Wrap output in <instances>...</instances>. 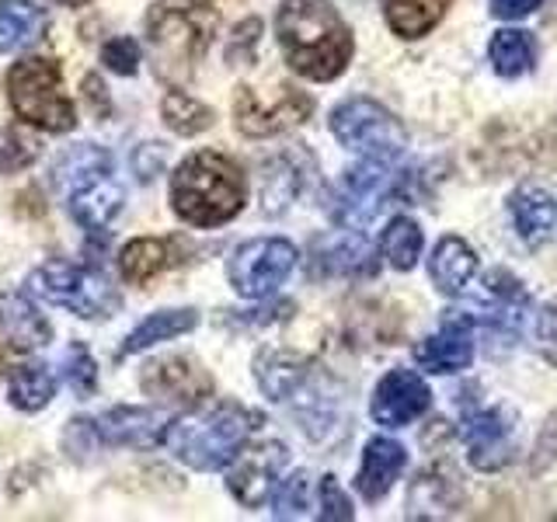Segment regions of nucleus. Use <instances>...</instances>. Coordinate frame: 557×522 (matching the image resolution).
<instances>
[{
    "instance_id": "nucleus-44",
    "label": "nucleus",
    "mask_w": 557,
    "mask_h": 522,
    "mask_svg": "<svg viewBox=\"0 0 557 522\" xmlns=\"http://www.w3.org/2000/svg\"><path fill=\"white\" fill-rule=\"evenodd\" d=\"M57 4H63V8H84V4H91V0H57Z\"/></svg>"
},
{
    "instance_id": "nucleus-15",
    "label": "nucleus",
    "mask_w": 557,
    "mask_h": 522,
    "mask_svg": "<svg viewBox=\"0 0 557 522\" xmlns=\"http://www.w3.org/2000/svg\"><path fill=\"white\" fill-rule=\"evenodd\" d=\"M474 327L478 318L467 310H446L443 327L429 335L425 341H418L414 348V362L422 365L425 373L435 376H449V373H463L470 362H474Z\"/></svg>"
},
{
    "instance_id": "nucleus-22",
    "label": "nucleus",
    "mask_w": 557,
    "mask_h": 522,
    "mask_svg": "<svg viewBox=\"0 0 557 522\" xmlns=\"http://www.w3.org/2000/svg\"><path fill=\"white\" fill-rule=\"evenodd\" d=\"M307 376H310V362L296 352L265 348V352L255 359V380L269 400H289L307 383Z\"/></svg>"
},
{
    "instance_id": "nucleus-8",
    "label": "nucleus",
    "mask_w": 557,
    "mask_h": 522,
    "mask_svg": "<svg viewBox=\"0 0 557 522\" xmlns=\"http://www.w3.org/2000/svg\"><path fill=\"white\" fill-rule=\"evenodd\" d=\"M331 133L342 147L376 161H397L408 147L405 126L373 98H348L331 112Z\"/></svg>"
},
{
    "instance_id": "nucleus-20",
    "label": "nucleus",
    "mask_w": 557,
    "mask_h": 522,
    "mask_svg": "<svg viewBox=\"0 0 557 522\" xmlns=\"http://www.w3.org/2000/svg\"><path fill=\"white\" fill-rule=\"evenodd\" d=\"M98 435L101 443L109 446H153L164 439V428L168 422L157 411H147V408H112L98 418Z\"/></svg>"
},
{
    "instance_id": "nucleus-38",
    "label": "nucleus",
    "mask_w": 557,
    "mask_h": 522,
    "mask_svg": "<svg viewBox=\"0 0 557 522\" xmlns=\"http://www.w3.org/2000/svg\"><path fill=\"white\" fill-rule=\"evenodd\" d=\"M98 425L91 422V418H74V422L66 425L63 432V449L70 452L74 460H84L87 452H95L98 449Z\"/></svg>"
},
{
    "instance_id": "nucleus-30",
    "label": "nucleus",
    "mask_w": 557,
    "mask_h": 522,
    "mask_svg": "<svg viewBox=\"0 0 557 522\" xmlns=\"http://www.w3.org/2000/svg\"><path fill=\"white\" fill-rule=\"evenodd\" d=\"M380 248L397 272H411L418 265V258H422V231H418V223L411 216H394L387 223V231H383Z\"/></svg>"
},
{
    "instance_id": "nucleus-24",
    "label": "nucleus",
    "mask_w": 557,
    "mask_h": 522,
    "mask_svg": "<svg viewBox=\"0 0 557 522\" xmlns=\"http://www.w3.org/2000/svg\"><path fill=\"white\" fill-rule=\"evenodd\" d=\"M199 324V313L191 307H182V310H161V313H150L144 324H136L126 341L119 345L115 359H129L136 352H144V348L157 345V341H171L178 335H188L191 327Z\"/></svg>"
},
{
    "instance_id": "nucleus-12",
    "label": "nucleus",
    "mask_w": 557,
    "mask_h": 522,
    "mask_svg": "<svg viewBox=\"0 0 557 522\" xmlns=\"http://www.w3.org/2000/svg\"><path fill=\"white\" fill-rule=\"evenodd\" d=\"M286 463H289V449L283 443L244 446L231 460V470H226V492H231L244 509H261V505L272 498Z\"/></svg>"
},
{
    "instance_id": "nucleus-10",
    "label": "nucleus",
    "mask_w": 557,
    "mask_h": 522,
    "mask_svg": "<svg viewBox=\"0 0 557 522\" xmlns=\"http://www.w3.org/2000/svg\"><path fill=\"white\" fill-rule=\"evenodd\" d=\"M397 167L394 161H376V157H362V164L348 167L345 178L331 202V216L342 226H362L370 223L383 206L397 196Z\"/></svg>"
},
{
    "instance_id": "nucleus-5",
    "label": "nucleus",
    "mask_w": 557,
    "mask_h": 522,
    "mask_svg": "<svg viewBox=\"0 0 557 522\" xmlns=\"http://www.w3.org/2000/svg\"><path fill=\"white\" fill-rule=\"evenodd\" d=\"M11 112L46 133H70L77 126L74 101L63 95V70L52 57H25L8 70Z\"/></svg>"
},
{
    "instance_id": "nucleus-41",
    "label": "nucleus",
    "mask_w": 557,
    "mask_h": 522,
    "mask_svg": "<svg viewBox=\"0 0 557 522\" xmlns=\"http://www.w3.org/2000/svg\"><path fill=\"white\" fill-rule=\"evenodd\" d=\"M533 338H536L540 352H544L550 362H557V300L540 307L536 321H533Z\"/></svg>"
},
{
    "instance_id": "nucleus-11",
    "label": "nucleus",
    "mask_w": 557,
    "mask_h": 522,
    "mask_svg": "<svg viewBox=\"0 0 557 522\" xmlns=\"http://www.w3.org/2000/svg\"><path fill=\"white\" fill-rule=\"evenodd\" d=\"M313 112L310 95H304L300 87L293 84H275V91L265 98V91L258 87H237L234 98V115H237V129L244 136H275L286 133L293 126L307 122Z\"/></svg>"
},
{
    "instance_id": "nucleus-36",
    "label": "nucleus",
    "mask_w": 557,
    "mask_h": 522,
    "mask_svg": "<svg viewBox=\"0 0 557 522\" xmlns=\"http://www.w3.org/2000/svg\"><path fill=\"white\" fill-rule=\"evenodd\" d=\"M35 157H39V147L28 144L25 136H17L14 129L0 126V174H14L25 171Z\"/></svg>"
},
{
    "instance_id": "nucleus-14",
    "label": "nucleus",
    "mask_w": 557,
    "mask_h": 522,
    "mask_svg": "<svg viewBox=\"0 0 557 522\" xmlns=\"http://www.w3.org/2000/svg\"><path fill=\"white\" fill-rule=\"evenodd\" d=\"M460 435L467 446V460L478 470H484V474L509 467L516 457L519 425L509 408H484L478 414H470Z\"/></svg>"
},
{
    "instance_id": "nucleus-34",
    "label": "nucleus",
    "mask_w": 557,
    "mask_h": 522,
    "mask_svg": "<svg viewBox=\"0 0 557 522\" xmlns=\"http://www.w3.org/2000/svg\"><path fill=\"white\" fill-rule=\"evenodd\" d=\"M63 380L74 387V394H81V397H91L95 390H98V365H95V359H91V352L81 345V341H74L70 345V352H66V362H63Z\"/></svg>"
},
{
    "instance_id": "nucleus-29",
    "label": "nucleus",
    "mask_w": 557,
    "mask_h": 522,
    "mask_svg": "<svg viewBox=\"0 0 557 522\" xmlns=\"http://www.w3.org/2000/svg\"><path fill=\"white\" fill-rule=\"evenodd\" d=\"M318 265L321 272H331V275H373L376 254L362 237H342L321 251Z\"/></svg>"
},
{
    "instance_id": "nucleus-32",
    "label": "nucleus",
    "mask_w": 557,
    "mask_h": 522,
    "mask_svg": "<svg viewBox=\"0 0 557 522\" xmlns=\"http://www.w3.org/2000/svg\"><path fill=\"white\" fill-rule=\"evenodd\" d=\"M300 191V171H296L286 157H275V161L265 164V174H261V202H265V213L278 216L286 213L289 202Z\"/></svg>"
},
{
    "instance_id": "nucleus-37",
    "label": "nucleus",
    "mask_w": 557,
    "mask_h": 522,
    "mask_svg": "<svg viewBox=\"0 0 557 522\" xmlns=\"http://www.w3.org/2000/svg\"><path fill=\"white\" fill-rule=\"evenodd\" d=\"M321 522H348L356 519V509H352V498L342 492V484L324 474L321 481V512H318Z\"/></svg>"
},
{
    "instance_id": "nucleus-2",
    "label": "nucleus",
    "mask_w": 557,
    "mask_h": 522,
    "mask_svg": "<svg viewBox=\"0 0 557 522\" xmlns=\"http://www.w3.org/2000/svg\"><path fill=\"white\" fill-rule=\"evenodd\" d=\"M261 425V414L237 405V400H220V405H196L191 411L178 414L164 428V443L191 470H223L248 446L255 428Z\"/></svg>"
},
{
    "instance_id": "nucleus-33",
    "label": "nucleus",
    "mask_w": 557,
    "mask_h": 522,
    "mask_svg": "<svg viewBox=\"0 0 557 522\" xmlns=\"http://www.w3.org/2000/svg\"><path fill=\"white\" fill-rule=\"evenodd\" d=\"M310 509V474L296 470L289 477H278L272 492V515L275 519H300Z\"/></svg>"
},
{
    "instance_id": "nucleus-4",
    "label": "nucleus",
    "mask_w": 557,
    "mask_h": 522,
    "mask_svg": "<svg viewBox=\"0 0 557 522\" xmlns=\"http://www.w3.org/2000/svg\"><path fill=\"white\" fill-rule=\"evenodd\" d=\"M144 25L153 74L178 87L196 74V63L213 42L216 11L202 0H157Z\"/></svg>"
},
{
    "instance_id": "nucleus-1",
    "label": "nucleus",
    "mask_w": 557,
    "mask_h": 522,
    "mask_svg": "<svg viewBox=\"0 0 557 522\" xmlns=\"http://www.w3.org/2000/svg\"><path fill=\"white\" fill-rule=\"evenodd\" d=\"M275 35L286 63L307 80H335L352 60V28L331 0H283Z\"/></svg>"
},
{
    "instance_id": "nucleus-40",
    "label": "nucleus",
    "mask_w": 557,
    "mask_h": 522,
    "mask_svg": "<svg viewBox=\"0 0 557 522\" xmlns=\"http://www.w3.org/2000/svg\"><path fill=\"white\" fill-rule=\"evenodd\" d=\"M164 164H168V150H164V144H139L136 150H133V174L139 182H153L157 174L164 171Z\"/></svg>"
},
{
    "instance_id": "nucleus-9",
    "label": "nucleus",
    "mask_w": 557,
    "mask_h": 522,
    "mask_svg": "<svg viewBox=\"0 0 557 522\" xmlns=\"http://www.w3.org/2000/svg\"><path fill=\"white\" fill-rule=\"evenodd\" d=\"M293 269H296V248L286 237L244 240L231 254V261H226L231 286L244 300H265V296H272L286 283Z\"/></svg>"
},
{
    "instance_id": "nucleus-17",
    "label": "nucleus",
    "mask_w": 557,
    "mask_h": 522,
    "mask_svg": "<svg viewBox=\"0 0 557 522\" xmlns=\"http://www.w3.org/2000/svg\"><path fill=\"white\" fill-rule=\"evenodd\" d=\"M0 338L8 341L11 352H35L52 341V327L22 293H0Z\"/></svg>"
},
{
    "instance_id": "nucleus-26",
    "label": "nucleus",
    "mask_w": 557,
    "mask_h": 522,
    "mask_svg": "<svg viewBox=\"0 0 557 522\" xmlns=\"http://www.w3.org/2000/svg\"><path fill=\"white\" fill-rule=\"evenodd\" d=\"M446 8L449 0H383V17L400 39H422L440 25Z\"/></svg>"
},
{
    "instance_id": "nucleus-39",
    "label": "nucleus",
    "mask_w": 557,
    "mask_h": 522,
    "mask_svg": "<svg viewBox=\"0 0 557 522\" xmlns=\"http://www.w3.org/2000/svg\"><path fill=\"white\" fill-rule=\"evenodd\" d=\"M258 39H261V22H258V17L240 22L234 28V35H231V46H226V60H231V63H251L255 49H258Z\"/></svg>"
},
{
    "instance_id": "nucleus-21",
    "label": "nucleus",
    "mask_w": 557,
    "mask_h": 522,
    "mask_svg": "<svg viewBox=\"0 0 557 522\" xmlns=\"http://www.w3.org/2000/svg\"><path fill=\"white\" fill-rule=\"evenodd\" d=\"M429 275L440 293L446 296H460L470 278L478 275V254L463 237H443L435 244V251L429 258Z\"/></svg>"
},
{
    "instance_id": "nucleus-35",
    "label": "nucleus",
    "mask_w": 557,
    "mask_h": 522,
    "mask_svg": "<svg viewBox=\"0 0 557 522\" xmlns=\"http://www.w3.org/2000/svg\"><path fill=\"white\" fill-rule=\"evenodd\" d=\"M101 63L119 77H133L139 63H144V49H139V42L129 39V35H119V39L101 46Z\"/></svg>"
},
{
    "instance_id": "nucleus-18",
    "label": "nucleus",
    "mask_w": 557,
    "mask_h": 522,
    "mask_svg": "<svg viewBox=\"0 0 557 522\" xmlns=\"http://www.w3.org/2000/svg\"><path fill=\"white\" fill-rule=\"evenodd\" d=\"M408 467V449L394 443V439H376L366 443V452H362V467L356 474V492L366 498V501H380L391 495L394 481L405 474Z\"/></svg>"
},
{
    "instance_id": "nucleus-7",
    "label": "nucleus",
    "mask_w": 557,
    "mask_h": 522,
    "mask_svg": "<svg viewBox=\"0 0 557 522\" xmlns=\"http://www.w3.org/2000/svg\"><path fill=\"white\" fill-rule=\"evenodd\" d=\"M28 286L46 303L74 310L84 321L112 318L122 303L109 275L91 265H74V261H46L42 269L28 275Z\"/></svg>"
},
{
    "instance_id": "nucleus-23",
    "label": "nucleus",
    "mask_w": 557,
    "mask_h": 522,
    "mask_svg": "<svg viewBox=\"0 0 557 522\" xmlns=\"http://www.w3.org/2000/svg\"><path fill=\"white\" fill-rule=\"evenodd\" d=\"M178 261V244L171 237H136L119 251V272L126 283L144 286Z\"/></svg>"
},
{
    "instance_id": "nucleus-28",
    "label": "nucleus",
    "mask_w": 557,
    "mask_h": 522,
    "mask_svg": "<svg viewBox=\"0 0 557 522\" xmlns=\"http://www.w3.org/2000/svg\"><path fill=\"white\" fill-rule=\"evenodd\" d=\"M487 60L498 70L502 77H519L530 74L536 63V42L530 32L522 28H502L492 35V46H487Z\"/></svg>"
},
{
    "instance_id": "nucleus-16",
    "label": "nucleus",
    "mask_w": 557,
    "mask_h": 522,
    "mask_svg": "<svg viewBox=\"0 0 557 522\" xmlns=\"http://www.w3.org/2000/svg\"><path fill=\"white\" fill-rule=\"evenodd\" d=\"M432 405L429 383L411 373V370H391L376 383L373 400H370V414L373 422L383 428H405L414 418H422Z\"/></svg>"
},
{
    "instance_id": "nucleus-25",
    "label": "nucleus",
    "mask_w": 557,
    "mask_h": 522,
    "mask_svg": "<svg viewBox=\"0 0 557 522\" xmlns=\"http://www.w3.org/2000/svg\"><path fill=\"white\" fill-rule=\"evenodd\" d=\"M49 17L32 0H0V52L28 49L46 35Z\"/></svg>"
},
{
    "instance_id": "nucleus-43",
    "label": "nucleus",
    "mask_w": 557,
    "mask_h": 522,
    "mask_svg": "<svg viewBox=\"0 0 557 522\" xmlns=\"http://www.w3.org/2000/svg\"><path fill=\"white\" fill-rule=\"evenodd\" d=\"M540 8V0H492V14L502 22H516V17H527Z\"/></svg>"
},
{
    "instance_id": "nucleus-3",
    "label": "nucleus",
    "mask_w": 557,
    "mask_h": 522,
    "mask_svg": "<svg viewBox=\"0 0 557 522\" xmlns=\"http://www.w3.org/2000/svg\"><path fill=\"white\" fill-rule=\"evenodd\" d=\"M248 202V178L226 153H188L171 174V209L191 226H223Z\"/></svg>"
},
{
    "instance_id": "nucleus-27",
    "label": "nucleus",
    "mask_w": 557,
    "mask_h": 522,
    "mask_svg": "<svg viewBox=\"0 0 557 522\" xmlns=\"http://www.w3.org/2000/svg\"><path fill=\"white\" fill-rule=\"evenodd\" d=\"M52 394H57V376H52L46 362H25L11 370L8 397L17 411H42Z\"/></svg>"
},
{
    "instance_id": "nucleus-45",
    "label": "nucleus",
    "mask_w": 557,
    "mask_h": 522,
    "mask_svg": "<svg viewBox=\"0 0 557 522\" xmlns=\"http://www.w3.org/2000/svg\"><path fill=\"white\" fill-rule=\"evenodd\" d=\"M0 376H4V352H0Z\"/></svg>"
},
{
    "instance_id": "nucleus-31",
    "label": "nucleus",
    "mask_w": 557,
    "mask_h": 522,
    "mask_svg": "<svg viewBox=\"0 0 557 522\" xmlns=\"http://www.w3.org/2000/svg\"><path fill=\"white\" fill-rule=\"evenodd\" d=\"M161 115H164V126L178 136H199L202 129L213 126V109L178 91V87L168 91V98L161 101Z\"/></svg>"
},
{
    "instance_id": "nucleus-13",
    "label": "nucleus",
    "mask_w": 557,
    "mask_h": 522,
    "mask_svg": "<svg viewBox=\"0 0 557 522\" xmlns=\"http://www.w3.org/2000/svg\"><path fill=\"white\" fill-rule=\"evenodd\" d=\"M139 387H144L153 400H161V405L196 408L213 394V376L188 356H164V359H153L144 365Z\"/></svg>"
},
{
    "instance_id": "nucleus-42",
    "label": "nucleus",
    "mask_w": 557,
    "mask_h": 522,
    "mask_svg": "<svg viewBox=\"0 0 557 522\" xmlns=\"http://www.w3.org/2000/svg\"><path fill=\"white\" fill-rule=\"evenodd\" d=\"M84 98H87V104H91L95 119H109L112 115V98H109V91H104V84H101L98 74L84 77Z\"/></svg>"
},
{
    "instance_id": "nucleus-6",
    "label": "nucleus",
    "mask_w": 557,
    "mask_h": 522,
    "mask_svg": "<svg viewBox=\"0 0 557 522\" xmlns=\"http://www.w3.org/2000/svg\"><path fill=\"white\" fill-rule=\"evenodd\" d=\"M57 185H70V216L84 231H109L112 220L122 213V191L119 182L109 174V153L98 147H77L57 164Z\"/></svg>"
},
{
    "instance_id": "nucleus-19",
    "label": "nucleus",
    "mask_w": 557,
    "mask_h": 522,
    "mask_svg": "<svg viewBox=\"0 0 557 522\" xmlns=\"http://www.w3.org/2000/svg\"><path fill=\"white\" fill-rule=\"evenodd\" d=\"M509 213H512V226L522 244L540 248V244L550 240L554 223H557V202L550 191L536 188V185L516 188L509 196Z\"/></svg>"
}]
</instances>
